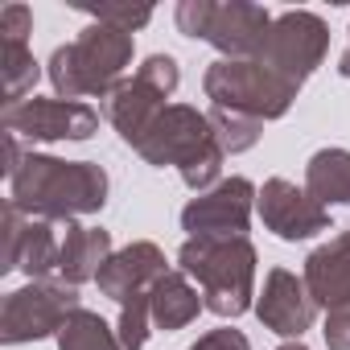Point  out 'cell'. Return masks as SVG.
<instances>
[{"mask_svg":"<svg viewBox=\"0 0 350 350\" xmlns=\"http://www.w3.org/2000/svg\"><path fill=\"white\" fill-rule=\"evenodd\" d=\"M309 194L325 206V202H346L350 206V152L346 148H321L309 161Z\"/></svg>","mask_w":350,"mask_h":350,"instance_id":"16","label":"cell"},{"mask_svg":"<svg viewBox=\"0 0 350 350\" xmlns=\"http://www.w3.org/2000/svg\"><path fill=\"white\" fill-rule=\"evenodd\" d=\"M79 288L66 280H33L29 288L9 293L5 301V338L9 346L17 342H33L46 338L54 329H62L75 313H79Z\"/></svg>","mask_w":350,"mask_h":350,"instance_id":"6","label":"cell"},{"mask_svg":"<svg viewBox=\"0 0 350 350\" xmlns=\"http://www.w3.org/2000/svg\"><path fill=\"white\" fill-rule=\"evenodd\" d=\"M128 58H132V42L124 29H91L83 42L54 54L50 79L58 95H66L70 103H83V95H103L120 79Z\"/></svg>","mask_w":350,"mask_h":350,"instance_id":"4","label":"cell"},{"mask_svg":"<svg viewBox=\"0 0 350 350\" xmlns=\"http://www.w3.org/2000/svg\"><path fill=\"white\" fill-rule=\"evenodd\" d=\"M136 152L148 165H178L186 186L194 190L211 186L223 165V144L211 128V116H198L194 107H165Z\"/></svg>","mask_w":350,"mask_h":350,"instance_id":"2","label":"cell"},{"mask_svg":"<svg viewBox=\"0 0 350 350\" xmlns=\"http://www.w3.org/2000/svg\"><path fill=\"white\" fill-rule=\"evenodd\" d=\"M247 215H252V182L231 178L215 194L194 198L186 206L182 223H186L190 239H243Z\"/></svg>","mask_w":350,"mask_h":350,"instance_id":"9","label":"cell"},{"mask_svg":"<svg viewBox=\"0 0 350 350\" xmlns=\"http://www.w3.org/2000/svg\"><path fill=\"white\" fill-rule=\"evenodd\" d=\"M198 309H202L198 293L178 272H165L152 284V293H148V313H152V325H161V329H182V325H190L198 317Z\"/></svg>","mask_w":350,"mask_h":350,"instance_id":"15","label":"cell"},{"mask_svg":"<svg viewBox=\"0 0 350 350\" xmlns=\"http://www.w3.org/2000/svg\"><path fill=\"white\" fill-rule=\"evenodd\" d=\"M325 346L329 350H350V305L329 309V317H325Z\"/></svg>","mask_w":350,"mask_h":350,"instance_id":"20","label":"cell"},{"mask_svg":"<svg viewBox=\"0 0 350 350\" xmlns=\"http://www.w3.org/2000/svg\"><path fill=\"white\" fill-rule=\"evenodd\" d=\"M161 276H165V256H161L152 243H132V247L116 252V256L103 264V272H99L95 280H99V288H103L111 301L128 305V301L152 293V284H157Z\"/></svg>","mask_w":350,"mask_h":350,"instance_id":"11","label":"cell"},{"mask_svg":"<svg viewBox=\"0 0 350 350\" xmlns=\"http://www.w3.org/2000/svg\"><path fill=\"white\" fill-rule=\"evenodd\" d=\"M9 182H13V206L42 219L95 215L107 198V173L91 161L25 157Z\"/></svg>","mask_w":350,"mask_h":350,"instance_id":"1","label":"cell"},{"mask_svg":"<svg viewBox=\"0 0 350 350\" xmlns=\"http://www.w3.org/2000/svg\"><path fill=\"white\" fill-rule=\"evenodd\" d=\"M107 260H111V239H107V231H95V227H66V235H62V256H58V272H62L66 284H79V280L99 276Z\"/></svg>","mask_w":350,"mask_h":350,"instance_id":"14","label":"cell"},{"mask_svg":"<svg viewBox=\"0 0 350 350\" xmlns=\"http://www.w3.org/2000/svg\"><path fill=\"white\" fill-rule=\"evenodd\" d=\"M280 350H305V346H301V342H293V346H280Z\"/></svg>","mask_w":350,"mask_h":350,"instance_id":"23","label":"cell"},{"mask_svg":"<svg viewBox=\"0 0 350 350\" xmlns=\"http://www.w3.org/2000/svg\"><path fill=\"white\" fill-rule=\"evenodd\" d=\"M305 288L325 309L350 305V231L309 256V264H305Z\"/></svg>","mask_w":350,"mask_h":350,"instance_id":"13","label":"cell"},{"mask_svg":"<svg viewBox=\"0 0 350 350\" xmlns=\"http://www.w3.org/2000/svg\"><path fill=\"white\" fill-rule=\"evenodd\" d=\"M206 91L215 99V107L247 116V120H272L288 107L293 99V83L280 79L276 70H268L264 62H219L206 75Z\"/></svg>","mask_w":350,"mask_h":350,"instance_id":"5","label":"cell"},{"mask_svg":"<svg viewBox=\"0 0 350 350\" xmlns=\"http://www.w3.org/2000/svg\"><path fill=\"white\" fill-rule=\"evenodd\" d=\"M178 260H182V272L202 284L206 309L223 317H239L252 305L256 252L247 239H190Z\"/></svg>","mask_w":350,"mask_h":350,"instance_id":"3","label":"cell"},{"mask_svg":"<svg viewBox=\"0 0 350 350\" xmlns=\"http://www.w3.org/2000/svg\"><path fill=\"white\" fill-rule=\"evenodd\" d=\"M190 350H247V338L239 334V329H215V334H206L198 346H190Z\"/></svg>","mask_w":350,"mask_h":350,"instance_id":"21","label":"cell"},{"mask_svg":"<svg viewBox=\"0 0 350 350\" xmlns=\"http://www.w3.org/2000/svg\"><path fill=\"white\" fill-rule=\"evenodd\" d=\"M256 313H260V321H264L268 329H276L280 338H301V334L309 329V321H313V297H309V288H305L293 272L272 268Z\"/></svg>","mask_w":350,"mask_h":350,"instance_id":"12","label":"cell"},{"mask_svg":"<svg viewBox=\"0 0 350 350\" xmlns=\"http://www.w3.org/2000/svg\"><path fill=\"white\" fill-rule=\"evenodd\" d=\"M58 346L62 350H124L120 334L107 329V321L99 313H87L79 309L62 329H58Z\"/></svg>","mask_w":350,"mask_h":350,"instance_id":"17","label":"cell"},{"mask_svg":"<svg viewBox=\"0 0 350 350\" xmlns=\"http://www.w3.org/2000/svg\"><path fill=\"white\" fill-rule=\"evenodd\" d=\"M342 75L350 79V50H346V58H342Z\"/></svg>","mask_w":350,"mask_h":350,"instance_id":"22","label":"cell"},{"mask_svg":"<svg viewBox=\"0 0 350 350\" xmlns=\"http://www.w3.org/2000/svg\"><path fill=\"white\" fill-rule=\"evenodd\" d=\"M38 83V62L25 54V42H9L5 46V87H9V107L21 103L25 87Z\"/></svg>","mask_w":350,"mask_h":350,"instance_id":"18","label":"cell"},{"mask_svg":"<svg viewBox=\"0 0 350 350\" xmlns=\"http://www.w3.org/2000/svg\"><path fill=\"white\" fill-rule=\"evenodd\" d=\"M173 87H178V62H173V58H148L144 70L111 95L107 120L120 128V136H124L132 148H136V144L148 136V128L161 120L165 95H173Z\"/></svg>","mask_w":350,"mask_h":350,"instance_id":"7","label":"cell"},{"mask_svg":"<svg viewBox=\"0 0 350 350\" xmlns=\"http://www.w3.org/2000/svg\"><path fill=\"white\" fill-rule=\"evenodd\" d=\"M211 128H215L223 152H243V148L256 144V120H247V116H235V111L215 107L211 111Z\"/></svg>","mask_w":350,"mask_h":350,"instance_id":"19","label":"cell"},{"mask_svg":"<svg viewBox=\"0 0 350 350\" xmlns=\"http://www.w3.org/2000/svg\"><path fill=\"white\" fill-rule=\"evenodd\" d=\"M5 128L9 136L29 140H87L99 128V116L95 107L70 99H21L5 107Z\"/></svg>","mask_w":350,"mask_h":350,"instance_id":"8","label":"cell"},{"mask_svg":"<svg viewBox=\"0 0 350 350\" xmlns=\"http://www.w3.org/2000/svg\"><path fill=\"white\" fill-rule=\"evenodd\" d=\"M260 215L264 223L280 235V239H309L317 231L329 227V215L325 206L313 198V194H301L293 182L284 178H272L260 194Z\"/></svg>","mask_w":350,"mask_h":350,"instance_id":"10","label":"cell"}]
</instances>
